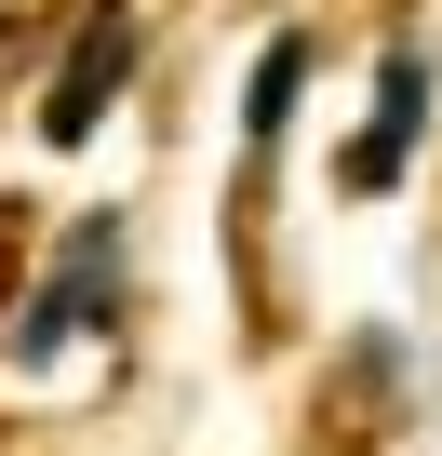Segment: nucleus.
I'll use <instances>...</instances> for the list:
<instances>
[{
	"label": "nucleus",
	"instance_id": "1",
	"mask_svg": "<svg viewBox=\"0 0 442 456\" xmlns=\"http://www.w3.org/2000/svg\"><path fill=\"white\" fill-rule=\"evenodd\" d=\"M108 282H121V242H108V228H81V242H68V269L41 282V309L14 322V362H41V349L94 336V322H108Z\"/></svg>",
	"mask_w": 442,
	"mask_h": 456
},
{
	"label": "nucleus",
	"instance_id": "2",
	"mask_svg": "<svg viewBox=\"0 0 442 456\" xmlns=\"http://www.w3.org/2000/svg\"><path fill=\"white\" fill-rule=\"evenodd\" d=\"M415 134H429V54H389V81H375V121L349 134V188L375 201V188H402V161H415Z\"/></svg>",
	"mask_w": 442,
	"mask_h": 456
},
{
	"label": "nucleus",
	"instance_id": "3",
	"mask_svg": "<svg viewBox=\"0 0 442 456\" xmlns=\"http://www.w3.org/2000/svg\"><path fill=\"white\" fill-rule=\"evenodd\" d=\"M121 54H134V28H121V14H108L81 54H68V81L41 94V134H54V148H81V134H94V108L121 94Z\"/></svg>",
	"mask_w": 442,
	"mask_h": 456
},
{
	"label": "nucleus",
	"instance_id": "4",
	"mask_svg": "<svg viewBox=\"0 0 442 456\" xmlns=\"http://www.w3.org/2000/svg\"><path fill=\"white\" fill-rule=\"evenodd\" d=\"M295 81H309V41H269V68H255V94H242V121H255V148L295 121Z\"/></svg>",
	"mask_w": 442,
	"mask_h": 456
}]
</instances>
